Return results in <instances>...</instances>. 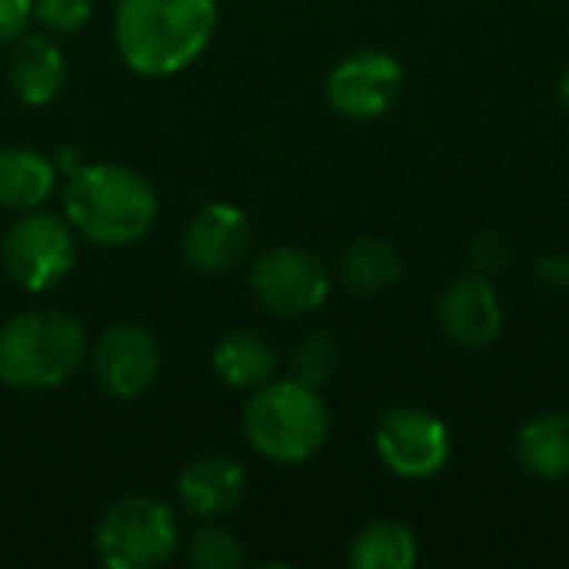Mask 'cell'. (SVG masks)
Masks as SVG:
<instances>
[{"mask_svg": "<svg viewBox=\"0 0 569 569\" xmlns=\"http://www.w3.org/2000/svg\"><path fill=\"white\" fill-rule=\"evenodd\" d=\"M517 460L540 480L569 477V417L540 413L517 433Z\"/></svg>", "mask_w": 569, "mask_h": 569, "instance_id": "cell-16", "label": "cell"}, {"mask_svg": "<svg viewBox=\"0 0 569 569\" xmlns=\"http://www.w3.org/2000/svg\"><path fill=\"white\" fill-rule=\"evenodd\" d=\"M373 443L387 470L407 480H427L440 473L450 460L447 423L417 407L387 410L377 423Z\"/></svg>", "mask_w": 569, "mask_h": 569, "instance_id": "cell-8", "label": "cell"}, {"mask_svg": "<svg viewBox=\"0 0 569 569\" xmlns=\"http://www.w3.org/2000/svg\"><path fill=\"white\" fill-rule=\"evenodd\" d=\"M250 220L233 203L203 207L183 230V260L200 273H227L250 250Z\"/></svg>", "mask_w": 569, "mask_h": 569, "instance_id": "cell-11", "label": "cell"}, {"mask_svg": "<svg viewBox=\"0 0 569 569\" xmlns=\"http://www.w3.org/2000/svg\"><path fill=\"white\" fill-rule=\"evenodd\" d=\"M417 563V537L400 520H377L350 543L353 569H410Z\"/></svg>", "mask_w": 569, "mask_h": 569, "instance_id": "cell-19", "label": "cell"}, {"mask_svg": "<svg viewBox=\"0 0 569 569\" xmlns=\"http://www.w3.org/2000/svg\"><path fill=\"white\" fill-rule=\"evenodd\" d=\"M67 67L60 47L43 33L17 37V50L10 57V87L20 103L43 107L50 103L63 87Z\"/></svg>", "mask_w": 569, "mask_h": 569, "instance_id": "cell-14", "label": "cell"}, {"mask_svg": "<svg viewBox=\"0 0 569 569\" xmlns=\"http://www.w3.org/2000/svg\"><path fill=\"white\" fill-rule=\"evenodd\" d=\"M213 370L233 390H257V387L270 383V377L277 370V350L257 333L230 330L213 347Z\"/></svg>", "mask_w": 569, "mask_h": 569, "instance_id": "cell-17", "label": "cell"}, {"mask_svg": "<svg viewBox=\"0 0 569 569\" xmlns=\"http://www.w3.org/2000/svg\"><path fill=\"white\" fill-rule=\"evenodd\" d=\"M160 203L143 173L123 163H90L70 173L63 217L90 243L127 247L150 233Z\"/></svg>", "mask_w": 569, "mask_h": 569, "instance_id": "cell-2", "label": "cell"}, {"mask_svg": "<svg viewBox=\"0 0 569 569\" xmlns=\"http://www.w3.org/2000/svg\"><path fill=\"white\" fill-rule=\"evenodd\" d=\"M513 260V243L500 233V230H487L470 243V263L477 267V273L490 277L507 270Z\"/></svg>", "mask_w": 569, "mask_h": 569, "instance_id": "cell-23", "label": "cell"}, {"mask_svg": "<svg viewBox=\"0 0 569 569\" xmlns=\"http://www.w3.org/2000/svg\"><path fill=\"white\" fill-rule=\"evenodd\" d=\"M217 0H117L113 40L123 63L143 77L190 67L210 43Z\"/></svg>", "mask_w": 569, "mask_h": 569, "instance_id": "cell-1", "label": "cell"}, {"mask_svg": "<svg viewBox=\"0 0 569 569\" xmlns=\"http://www.w3.org/2000/svg\"><path fill=\"white\" fill-rule=\"evenodd\" d=\"M93 13L90 0H33V17L53 33H77Z\"/></svg>", "mask_w": 569, "mask_h": 569, "instance_id": "cell-22", "label": "cell"}, {"mask_svg": "<svg viewBox=\"0 0 569 569\" xmlns=\"http://www.w3.org/2000/svg\"><path fill=\"white\" fill-rule=\"evenodd\" d=\"M250 293L277 317H307L323 307L330 277L313 253L300 247H273L253 260Z\"/></svg>", "mask_w": 569, "mask_h": 569, "instance_id": "cell-7", "label": "cell"}, {"mask_svg": "<svg viewBox=\"0 0 569 569\" xmlns=\"http://www.w3.org/2000/svg\"><path fill=\"white\" fill-rule=\"evenodd\" d=\"M243 493H247V470L223 453L193 460L177 480V497L183 510L200 520L227 517L230 510L240 507Z\"/></svg>", "mask_w": 569, "mask_h": 569, "instance_id": "cell-13", "label": "cell"}, {"mask_svg": "<svg viewBox=\"0 0 569 569\" xmlns=\"http://www.w3.org/2000/svg\"><path fill=\"white\" fill-rule=\"evenodd\" d=\"M437 317H440L443 333L457 347H467V350L490 347L500 337V327H503L500 297H497L493 283L483 273L457 277L443 290Z\"/></svg>", "mask_w": 569, "mask_h": 569, "instance_id": "cell-12", "label": "cell"}, {"mask_svg": "<svg viewBox=\"0 0 569 569\" xmlns=\"http://www.w3.org/2000/svg\"><path fill=\"white\" fill-rule=\"evenodd\" d=\"M337 340L330 333H307L297 340L293 353H290V367H293V380L307 383V387H323L333 370H337Z\"/></svg>", "mask_w": 569, "mask_h": 569, "instance_id": "cell-20", "label": "cell"}, {"mask_svg": "<svg viewBox=\"0 0 569 569\" xmlns=\"http://www.w3.org/2000/svg\"><path fill=\"white\" fill-rule=\"evenodd\" d=\"M33 17V0H0V47L23 37Z\"/></svg>", "mask_w": 569, "mask_h": 569, "instance_id": "cell-24", "label": "cell"}, {"mask_svg": "<svg viewBox=\"0 0 569 569\" xmlns=\"http://www.w3.org/2000/svg\"><path fill=\"white\" fill-rule=\"evenodd\" d=\"M57 183V163L30 147L0 150V207L37 210Z\"/></svg>", "mask_w": 569, "mask_h": 569, "instance_id": "cell-15", "label": "cell"}, {"mask_svg": "<svg viewBox=\"0 0 569 569\" xmlns=\"http://www.w3.org/2000/svg\"><path fill=\"white\" fill-rule=\"evenodd\" d=\"M190 563L197 569H237L243 563V547L230 530L203 527L190 540Z\"/></svg>", "mask_w": 569, "mask_h": 569, "instance_id": "cell-21", "label": "cell"}, {"mask_svg": "<svg viewBox=\"0 0 569 569\" xmlns=\"http://www.w3.org/2000/svg\"><path fill=\"white\" fill-rule=\"evenodd\" d=\"M537 273L543 283L550 287H560V290H569V257L567 253H547L540 263H537Z\"/></svg>", "mask_w": 569, "mask_h": 569, "instance_id": "cell-25", "label": "cell"}, {"mask_svg": "<svg viewBox=\"0 0 569 569\" xmlns=\"http://www.w3.org/2000/svg\"><path fill=\"white\" fill-rule=\"evenodd\" d=\"M0 260L7 277L27 293H47L63 283L77 260L73 227L53 213H30L20 217L0 247Z\"/></svg>", "mask_w": 569, "mask_h": 569, "instance_id": "cell-6", "label": "cell"}, {"mask_svg": "<svg viewBox=\"0 0 569 569\" xmlns=\"http://www.w3.org/2000/svg\"><path fill=\"white\" fill-rule=\"evenodd\" d=\"M403 90V67L387 50L347 53L327 77V100L347 120H373L387 113Z\"/></svg>", "mask_w": 569, "mask_h": 569, "instance_id": "cell-9", "label": "cell"}, {"mask_svg": "<svg viewBox=\"0 0 569 569\" xmlns=\"http://www.w3.org/2000/svg\"><path fill=\"white\" fill-rule=\"evenodd\" d=\"M243 433L260 457L293 467L323 447L330 413L317 387L300 380H270L253 390L243 410Z\"/></svg>", "mask_w": 569, "mask_h": 569, "instance_id": "cell-4", "label": "cell"}, {"mask_svg": "<svg viewBox=\"0 0 569 569\" xmlns=\"http://www.w3.org/2000/svg\"><path fill=\"white\" fill-rule=\"evenodd\" d=\"M340 277L353 293L377 297V293H387L390 287L400 283L403 260L383 240H357L340 257Z\"/></svg>", "mask_w": 569, "mask_h": 569, "instance_id": "cell-18", "label": "cell"}, {"mask_svg": "<svg viewBox=\"0 0 569 569\" xmlns=\"http://www.w3.org/2000/svg\"><path fill=\"white\" fill-rule=\"evenodd\" d=\"M180 543L173 510L147 493L120 497L97 523V557L107 569H150L167 563Z\"/></svg>", "mask_w": 569, "mask_h": 569, "instance_id": "cell-5", "label": "cell"}, {"mask_svg": "<svg viewBox=\"0 0 569 569\" xmlns=\"http://www.w3.org/2000/svg\"><path fill=\"white\" fill-rule=\"evenodd\" d=\"M87 357V333L60 310H27L0 327V383L10 390H53Z\"/></svg>", "mask_w": 569, "mask_h": 569, "instance_id": "cell-3", "label": "cell"}, {"mask_svg": "<svg viewBox=\"0 0 569 569\" xmlns=\"http://www.w3.org/2000/svg\"><path fill=\"white\" fill-rule=\"evenodd\" d=\"M160 363H163V353H160L157 337L137 323L110 327L97 340L93 357H90L100 390L117 400H133L147 393L160 373Z\"/></svg>", "mask_w": 569, "mask_h": 569, "instance_id": "cell-10", "label": "cell"}, {"mask_svg": "<svg viewBox=\"0 0 569 569\" xmlns=\"http://www.w3.org/2000/svg\"><path fill=\"white\" fill-rule=\"evenodd\" d=\"M560 103H563V110L569 113V67L563 70V77H560Z\"/></svg>", "mask_w": 569, "mask_h": 569, "instance_id": "cell-26", "label": "cell"}]
</instances>
